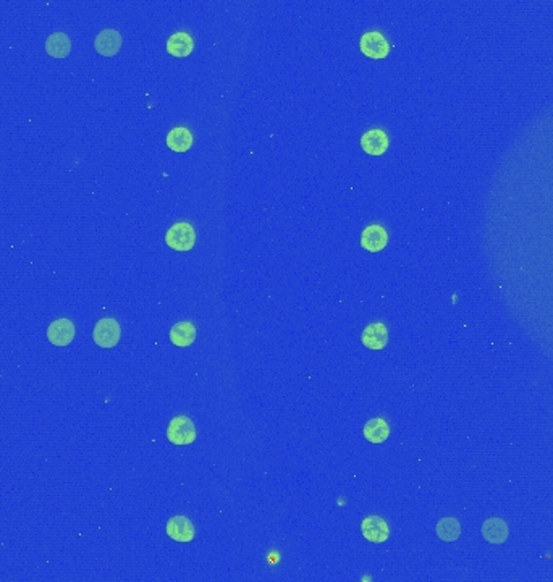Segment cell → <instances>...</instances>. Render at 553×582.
Returning <instances> with one entry per match:
<instances>
[{
	"mask_svg": "<svg viewBox=\"0 0 553 582\" xmlns=\"http://www.w3.org/2000/svg\"><path fill=\"white\" fill-rule=\"evenodd\" d=\"M167 439L170 443L177 446L191 445L196 440V427L193 420L186 416H177L170 420L167 429Z\"/></svg>",
	"mask_w": 553,
	"mask_h": 582,
	"instance_id": "7a4b0ae2",
	"label": "cell"
},
{
	"mask_svg": "<svg viewBox=\"0 0 553 582\" xmlns=\"http://www.w3.org/2000/svg\"><path fill=\"white\" fill-rule=\"evenodd\" d=\"M194 49V41L188 33H175L168 38L167 41V52L170 55L178 57V59H183V57H188Z\"/></svg>",
	"mask_w": 553,
	"mask_h": 582,
	"instance_id": "5bb4252c",
	"label": "cell"
},
{
	"mask_svg": "<svg viewBox=\"0 0 553 582\" xmlns=\"http://www.w3.org/2000/svg\"><path fill=\"white\" fill-rule=\"evenodd\" d=\"M75 334V324L70 319H57L48 327V339L54 346L70 345Z\"/></svg>",
	"mask_w": 553,
	"mask_h": 582,
	"instance_id": "5b68a950",
	"label": "cell"
},
{
	"mask_svg": "<svg viewBox=\"0 0 553 582\" xmlns=\"http://www.w3.org/2000/svg\"><path fill=\"white\" fill-rule=\"evenodd\" d=\"M390 429L384 419H371L364 425V436L371 443H384L389 439Z\"/></svg>",
	"mask_w": 553,
	"mask_h": 582,
	"instance_id": "e0dca14e",
	"label": "cell"
},
{
	"mask_svg": "<svg viewBox=\"0 0 553 582\" xmlns=\"http://www.w3.org/2000/svg\"><path fill=\"white\" fill-rule=\"evenodd\" d=\"M122 329L120 324L112 317H104L97 322L94 330H92V339L94 343L101 348H113L120 341Z\"/></svg>",
	"mask_w": 553,
	"mask_h": 582,
	"instance_id": "3957f363",
	"label": "cell"
},
{
	"mask_svg": "<svg viewBox=\"0 0 553 582\" xmlns=\"http://www.w3.org/2000/svg\"><path fill=\"white\" fill-rule=\"evenodd\" d=\"M508 524L500 518H489L482 524V537L490 544H503L508 539Z\"/></svg>",
	"mask_w": 553,
	"mask_h": 582,
	"instance_id": "7c38bea8",
	"label": "cell"
},
{
	"mask_svg": "<svg viewBox=\"0 0 553 582\" xmlns=\"http://www.w3.org/2000/svg\"><path fill=\"white\" fill-rule=\"evenodd\" d=\"M123 39L117 29H102L94 39V49L102 57H113L122 49Z\"/></svg>",
	"mask_w": 553,
	"mask_h": 582,
	"instance_id": "52a82bcc",
	"label": "cell"
},
{
	"mask_svg": "<svg viewBox=\"0 0 553 582\" xmlns=\"http://www.w3.org/2000/svg\"><path fill=\"white\" fill-rule=\"evenodd\" d=\"M389 243V233L382 225H371L364 228L361 235V246L368 253H380Z\"/></svg>",
	"mask_w": 553,
	"mask_h": 582,
	"instance_id": "ba28073f",
	"label": "cell"
},
{
	"mask_svg": "<svg viewBox=\"0 0 553 582\" xmlns=\"http://www.w3.org/2000/svg\"><path fill=\"white\" fill-rule=\"evenodd\" d=\"M361 148L369 155H382L389 148V136L384 129H369L361 136Z\"/></svg>",
	"mask_w": 553,
	"mask_h": 582,
	"instance_id": "8fae6325",
	"label": "cell"
},
{
	"mask_svg": "<svg viewBox=\"0 0 553 582\" xmlns=\"http://www.w3.org/2000/svg\"><path fill=\"white\" fill-rule=\"evenodd\" d=\"M165 243H167V246L172 248L173 251H191L196 244L194 228L186 222L175 223V225L170 227L168 232L165 233Z\"/></svg>",
	"mask_w": 553,
	"mask_h": 582,
	"instance_id": "6da1fadb",
	"label": "cell"
},
{
	"mask_svg": "<svg viewBox=\"0 0 553 582\" xmlns=\"http://www.w3.org/2000/svg\"><path fill=\"white\" fill-rule=\"evenodd\" d=\"M359 48L366 57L375 60L385 59L390 52L389 41L379 31H371V33L363 34V38L359 41Z\"/></svg>",
	"mask_w": 553,
	"mask_h": 582,
	"instance_id": "277c9868",
	"label": "cell"
},
{
	"mask_svg": "<svg viewBox=\"0 0 553 582\" xmlns=\"http://www.w3.org/2000/svg\"><path fill=\"white\" fill-rule=\"evenodd\" d=\"M167 146L173 152H186L193 146V134L185 127L170 129L167 134Z\"/></svg>",
	"mask_w": 553,
	"mask_h": 582,
	"instance_id": "2e32d148",
	"label": "cell"
},
{
	"mask_svg": "<svg viewBox=\"0 0 553 582\" xmlns=\"http://www.w3.org/2000/svg\"><path fill=\"white\" fill-rule=\"evenodd\" d=\"M361 340H363V345L369 348V350H384L387 341H389V330H387L385 324H382V322H374V324L366 327Z\"/></svg>",
	"mask_w": 553,
	"mask_h": 582,
	"instance_id": "30bf717a",
	"label": "cell"
},
{
	"mask_svg": "<svg viewBox=\"0 0 553 582\" xmlns=\"http://www.w3.org/2000/svg\"><path fill=\"white\" fill-rule=\"evenodd\" d=\"M437 535L443 542H454L461 535V524L454 518H443L437 524Z\"/></svg>",
	"mask_w": 553,
	"mask_h": 582,
	"instance_id": "ac0fdd59",
	"label": "cell"
},
{
	"mask_svg": "<svg viewBox=\"0 0 553 582\" xmlns=\"http://www.w3.org/2000/svg\"><path fill=\"white\" fill-rule=\"evenodd\" d=\"M165 531H167L168 537L173 539L175 542L186 544L194 539V526L186 516H173L172 519H168Z\"/></svg>",
	"mask_w": 553,
	"mask_h": 582,
	"instance_id": "9c48e42d",
	"label": "cell"
},
{
	"mask_svg": "<svg viewBox=\"0 0 553 582\" xmlns=\"http://www.w3.org/2000/svg\"><path fill=\"white\" fill-rule=\"evenodd\" d=\"M361 532L372 544H384L390 535L389 524L380 516H368L361 523Z\"/></svg>",
	"mask_w": 553,
	"mask_h": 582,
	"instance_id": "8992f818",
	"label": "cell"
},
{
	"mask_svg": "<svg viewBox=\"0 0 553 582\" xmlns=\"http://www.w3.org/2000/svg\"><path fill=\"white\" fill-rule=\"evenodd\" d=\"M196 340V327L188 320L178 322L175 324L172 329H170V341L173 343L175 346L185 348L193 345Z\"/></svg>",
	"mask_w": 553,
	"mask_h": 582,
	"instance_id": "9a60e30c",
	"label": "cell"
},
{
	"mask_svg": "<svg viewBox=\"0 0 553 582\" xmlns=\"http://www.w3.org/2000/svg\"><path fill=\"white\" fill-rule=\"evenodd\" d=\"M45 52L52 59H66L71 52V41L65 33H52L45 39Z\"/></svg>",
	"mask_w": 553,
	"mask_h": 582,
	"instance_id": "4fadbf2b",
	"label": "cell"
}]
</instances>
